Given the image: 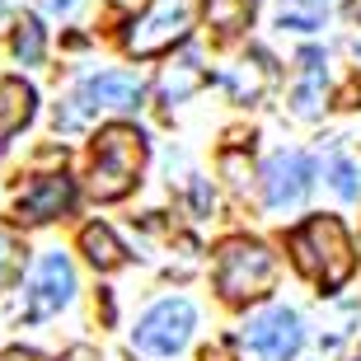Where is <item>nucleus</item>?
<instances>
[{
  "label": "nucleus",
  "instance_id": "f257e3e1",
  "mask_svg": "<svg viewBox=\"0 0 361 361\" xmlns=\"http://www.w3.org/2000/svg\"><path fill=\"white\" fill-rule=\"evenodd\" d=\"M286 244H291L295 268L305 272V277H314L324 291H338L352 277V268H357L352 240H348V230H343L338 216H310L300 230H291Z\"/></svg>",
  "mask_w": 361,
  "mask_h": 361
},
{
  "label": "nucleus",
  "instance_id": "f03ea898",
  "mask_svg": "<svg viewBox=\"0 0 361 361\" xmlns=\"http://www.w3.org/2000/svg\"><path fill=\"white\" fill-rule=\"evenodd\" d=\"M146 164V136L136 127H104L94 136V164H90V192L99 202H118L127 197L141 178Z\"/></svg>",
  "mask_w": 361,
  "mask_h": 361
},
{
  "label": "nucleus",
  "instance_id": "7ed1b4c3",
  "mask_svg": "<svg viewBox=\"0 0 361 361\" xmlns=\"http://www.w3.org/2000/svg\"><path fill=\"white\" fill-rule=\"evenodd\" d=\"M277 281V254L263 240H226L216 254V286L226 300H258Z\"/></svg>",
  "mask_w": 361,
  "mask_h": 361
},
{
  "label": "nucleus",
  "instance_id": "20e7f679",
  "mask_svg": "<svg viewBox=\"0 0 361 361\" xmlns=\"http://www.w3.org/2000/svg\"><path fill=\"white\" fill-rule=\"evenodd\" d=\"M197 14H202V0H150V10L141 19H132V28H127V52L160 56L169 47H178L197 28Z\"/></svg>",
  "mask_w": 361,
  "mask_h": 361
},
{
  "label": "nucleus",
  "instance_id": "39448f33",
  "mask_svg": "<svg viewBox=\"0 0 361 361\" xmlns=\"http://www.w3.org/2000/svg\"><path fill=\"white\" fill-rule=\"evenodd\" d=\"M141 80L132 71H99L80 85V94L71 99V108H56V127H85L94 113H132L141 108Z\"/></svg>",
  "mask_w": 361,
  "mask_h": 361
},
{
  "label": "nucleus",
  "instance_id": "423d86ee",
  "mask_svg": "<svg viewBox=\"0 0 361 361\" xmlns=\"http://www.w3.org/2000/svg\"><path fill=\"white\" fill-rule=\"evenodd\" d=\"M192 305L188 300H160V305H150L136 324V348L141 352H155V357H174V352L188 348V338H192Z\"/></svg>",
  "mask_w": 361,
  "mask_h": 361
},
{
  "label": "nucleus",
  "instance_id": "0eeeda50",
  "mask_svg": "<svg viewBox=\"0 0 361 361\" xmlns=\"http://www.w3.org/2000/svg\"><path fill=\"white\" fill-rule=\"evenodd\" d=\"M244 343H249L263 361H291L295 352H300V343H305V329H300V319H295V310L277 305V310H263L258 319H249Z\"/></svg>",
  "mask_w": 361,
  "mask_h": 361
},
{
  "label": "nucleus",
  "instance_id": "6e6552de",
  "mask_svg": "<svg viewBox=\"0 0 361 361\" xmlns=\"http://www.w3.org/2000/svg\"><path fill=\"white\" fill-rule=\"evenodd\" d=\"M310 188H314V164H310V155H300V150H281V155L268 160V169H263V197H268L272 212L295 207Z\"/></svg>",
  "mask_w": 361,
  "mask_h": 361
},
{
  "label": "nucleus",
  "instance_id": "1a4fd4ad",
  "mask_svg": "<svg viewBox=\"0 0 361 361\" xmlns=\"http://www.w3.org/2000/svg\"><path fill=\"white\" fill-rule=\"evenodd\" d=\"M75 207V178L71 174H47L33 188H24V197L14 202V221L19 226H42V221H56Z\"/></svg>",
  "mask_w": 361,
  "mask_h": 361
},
{
  "label": "nucleus",
  "instance_id": "9d476101",
  "mask_svg": "<svg viewBox=\"0 0 361 361\" xmlns=\"http://www.w3.org/2000/svg\"><path fill=\"white\" fill-rule=\"evenodd\" d=\"M71 295H75L71 258L66 254H47L38 263V277H33V291H28L24 314H28V319H47V314H56L61 305H71Z\"/></svg>",
  "mask_w": 361,
  "mask_h": 361
},
{
  "label": "nucleus",
  "instance_id": "9b49d317",
  "mask_svg": "<svg viewBox=\"0 0 361 361\" xmlns=\"http://www.w3.org/2000/svg\"><path fill=\"white\" fill-rule=\"evenodd\" d=\"M33 104H38L33 85H24V80H0V150L10 146V136L19 132V127H28V122H33Z\"/></svg>",
  "mask_w": 361,
  "mask_h": 361
},
{
  "label": "nucleus",
  "instance_id": "f8f14e48",
  "mask_svg": "<svg viewBox=\"0 0 361 361\" xmlns=\"http://www.w3.org/2000/svg\"><path fill=\"white\" fill-rule=\"evenodd\" d=\"M254 10H258V0H212L207 19H212L216 38H240L244 28L254 24Z\"/></svg>",
  "mask_w": 361,
  "mask_h": 361
},
{
  "label": "nucleus",
  "instance_id": "ddd939ff",
  "mask_svg": "<svg viewBox=\"0 0 361 361\" xmlns=\"http://www.w3.org/2000/svg\"><path fill=\"white\" fill-rule=\"evenodd\" d=\"M80 249H85V258H90L99 272H113L122 263V254H127V249L118 244V235H113L108 226H85L80 230Z\"/></svg>",
  "mask_w": 361,
  "mask_h": 361
},
{
  "label": "nucleus",
  "instance_id": "4468645a",
  "mask_svg": "<svg viewBox=\"0 0 361 361\" xmlns=\"http://www.w3.org/2000/svg\"><path fill=\"white\" fill-rule=\"evenodd\" d=\"M305 85L295 90V113L300 118H314L319 113V94H324V52H305Z\"/></svg>",
  "mask_w": 361,
  "mask_h": 361
},
{
  "label": "nucleus",
  "instance_id": "2eb2a0df",
  "mask_svg": "<svg viewBox=\"0 0 361 361\" xmlns=\"http://www.w3.org/2000/svg\"><path fill=\"white\" fill-rule=\"evenodd\" d=\"M202 85V61L197 56H183L174 71H164V80H160V99L164 104H178V99H188V94Z\"/></svg>",
  "mask_w": 361,
  "mask_h": 361
},
{
  "label": "nucleus",
  "instance_id": "dca6fc26",
  "mask_svg": "<svg viewBox=\"0 0 361 361\" xmlns=\"http://www.w3.org/2000/svg\"><path fill=\"white\" fill-rule=\"evenodd\" d=\"M324 10H329V0H281V28L310 33L324 19Z\"/></svg>",
  "mask_w": 361,
  "mask_h": 361
},
{
  "label": "nucleus",
  "instance_id": "f3484780",
  "mask_svg": "<svg viewBox=\"0 0 361 361\" xmlns=\"http://www.w3.org/2000/svg\"><path fill=\"white\" fill-rule=\"evenodd\" d=\"M42 47H47L42 24H38V19H19V28H14V56H19L24 66H38V61H42Z\"/></svg>",
  "mask_w": 361,
  "mask_h": 361
},
{
  "label": "nucleus",
  "instance_id": "a211bd4d",
  "mask_svg": "<svg viewBox=\"0 0 361 361\" xmlns=\"http://www.w3.org/2000/svg\"><path fill=\"white\" fill-rule=\"evenodd\" d=\"M24 254H28L24 244L14 240V235H5V230H0V291L19 281V272H24Z\"/></svg>",
  "mask_w": 361,
  "mask_h": 361
},
{
  "label": "nucleus",
  "instance_id": "6ab92c4d",
  "mask_svg": "<svg viewBox=\"0 0 361 361\" xmlns=\"http://www.w3.org/2000/svg\"><path fill=\"white\" fill-rule=\"evenodd\" d=\"M329 183H334V192H338V197H348V202L361 192V183H357V169H352L348 160H334V164H329Z\"/></svg>",
  "mask_w": 361,
  "mask_h": 361
},
{
  "label": "nucleus",
  "instance_id": "aec40b11",
  "mask_svg": "<svg viewBox=\"0 0 361 361\" xmlns=\"http://www.w3.org/2000/svg\"><path fill=\"white\" fill-rule=\"evenodd\" d=\"M0 361H42V357H33V352H24V348H10V352H0Z\"/></svg>",
  "mask_w": 361,
  "mask_h": 361
},
{
  "label": "nucleus",
  "instance_id": "412c9836",
  "mask_svg": "<svg viewBox=\"0 0 361 361\" xmlns=\"http://www.w3.org/2000/svg\"><path fill=\"white\" fill-rule=\"evenodd\" d=\"M348 14H352V24H361V0H352V5H348Z\"/></svg>",
  "mask_w": 361,
  "mask_h": 361
},
{
  "label": "nucleus",
  "instance_id": "4be33fe9",
  "mask_svg": "<svg viewBox=\"0 0 361 361\" xmlns=\"http://www.w3.org/2000/svg\"><path fill=\"white\" fill-rule=\"evenodd\" d=\"M75 0H47V10H71Z\"/></svg>",
  "mask_w": 361,
  "mask_h": 361
},
{
  "label": "nucleus",
  "instance_id": "5701e85b",
  "mask_svg": "<svg viewBox=\"0 0 361 361\" xmlns=\"http://www.w3.org/2000/svg\"><path fill=\"white\" fill-rule=\"evenodd\" d=\"M357 361H361V357H357Z\"/></svg>",
  "mask_w": 361,
  "mask_h": 361
}]
</instances>
